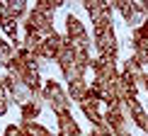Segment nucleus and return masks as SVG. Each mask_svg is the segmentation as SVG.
Listing matches in <instances>:
<instances>
[{
    "mask_svg": "<svg viewBox=\"0 0 148 136\" xmlns=\"http://www.w3.org/2000/svg\"><path fill=\"white\" fill-rule=\"evenodd\" d=\"M8 17V10H5V0H0V22Z\"/></svg>",
    "mask_w": 148,
    "mask_h": 136,
    "instance_id": "18",
    "label": "nucleus"
},
{
    "mask_svg": "<svg viewBox=\"0 0 148 136\" xmlns=\"http://www.w3.org/2000/svg\"><path fill=\"white\" fill-rule=\"evenodd\" d=\"M20 129L24 131V136H51L46 126H41L39 122H32V124H20Z\"/></svg>",
    "mask_w": 148,
    "mask_h": 136,
    "instance_id": "14",
    "label": "nucleus"
},
{
    "mask_svg": "<svg viewBox=\"0 0 148 136\" xmlns=\"http://www.w3.org/2000/svg\"><path fill=\"white\" fill-rule=\"evenodd\" d=\"M20 112H22V124H32V122H36L41 107H39V104H34V102H27V104H22V107H20Z\"/></svg>",
    "mask_w": 148,
    "mask_h": 136,
    "instance_id": "13",
    "label": "nucleus"
},
{
    "mask_svg": "<svg viewBox=\"0 0 148 136\" xmlns=\"http://www.w3.org/2000/svg\"><path fill=\"white\" fill-rule=\"evenodd\" d=\"M131 49H134V56L148 68V39H143V36L138 34V29L131 32Z\"/></svg>",
    "mask_w": 148,
    "mask_h": 136,
    "instance_id": "7",
    "label": "nucleus"
},
{
    "mask_svg": "<svg viewBox=\"0 0 148 136\" xmlns=\"http://www.w3.org/2000/svg\"><path fill=\"white\" fill-rule=\"evenodd\" d=\"M8 107H10L8 97H5V100H0V114H8Z\"/></svg>",
    "mask_w": 148,
    "mask_h": 136,
    "instance_id": "17",
    "label": "nucleus"
},
{
    "mask_svg": "<svg viewBox=\"0 0 148 136\" xmlns=\"http://www.w3.org/2000/svg\"><path fill=\"white\" fill-rule=\"evenodd\" d=\"M92 44L97 49V56H102V58H116L119 56V44H116L114 27L92 29Z\"/></svg>",
    "mask_w": 148,
    "mask_h": 136,
    "instance_id": "2",
    "label": "nucleus"
},
{
    "mask_svg": "<svg viewBox=\"0 0 148 136\" xmlns=\"http://www.w3.org/2000/svg\"><path fill=\"white\" fill-rule=\"evenodd\" d=\"M88 90H90V83H88V80H75V83H68V97H71V102L83 104L85 97H88Z\"/></svg>",
    "mask_w": 148,
    "mask_h": 136,
    "instance_id": "10",
    "label": "nucleus"
},
{
    "mask_svg": "<svg viewBox=\"0 0 148 136\" xmlns=\"http://www.w3.org/2000/svg\"><path fill=\"white\" fill-rule=\"evenodd\" d=\"M61 5H63L61 0H36L34 8H36V10H41V12H46V15H53V10L61 8Z\"/></svg>",
    "mask_w": 148,
    "mask_h": 136,
    "instance_id": "15",
    "label": "nucleus"
},
{
    "mask_svg": "<svg viewBox=\"0 0 148 136\" xmlns=\"http://www.w3.org/2000/svg\"><path fill=\"white\" fill-rule=\"evenodd\" d=\"M83 8L88 10L90 20H100V17H112L114 5L112 3H102V0H85Z\"/></svg>",
    "mask_w": 148,
    "mask_h": 136,
    "instance_id": "5",
    "label": "nucleus"
},
{
    "mask_svg": "<svg viewBox=\"0 0 148 136\" xmlns=\"http://www.w3.org/2000/svg\"><path fill=\"white\" fill-rule=\"evenodd\" d=\"M44 102L49 104L56 117L71 112V97H68V90H63V85L56 83V80H44Z\"/></svg>",
    "mask_w": 148,
    "mask_h": 136,
    "instance_id": "1",
    "label": "nucleus"
},
{
    "mask_svg": "<svg viewBox=\"0 0 148 136\" xmlns=\"http://www.w3.org/2000/svg\"><path fill=\"white\" fill-rule=\"evenodd\" d=\"M66 36H68L71 41H75V39H80V36H85L88 34V29H85V24L78 20L75 15H66Z\"/></svg>",
    "mask_w": 148,
    "mask_h": 136,
    "instance_id": "9",
    "label": "nucleus"
},
{
    "mask_svg": "<svg viewBox=\"0 0 148 136\" xmlns=\"http://www.w3.org/2000/svg\"><path fill=\"white\" fill-rule=\"evenodd\" d=\"M3 136H24V131L20 126H15V124H10V126H5V134Z\"/></svg>",
    "mask_w": 148,
    "mask_h": 136,
    "instance_id": "16",
    "label": "nucleus"
},
{
    "mask_svg": "<svg viewBox=\"0 0 148 136\" xmlns=\"http://www.w3.org/2000/svg\"><path fill=\"white\" fill-rule=\"evenodd\" d=\"M116 97H119L121 102H126L129 97H138V83L124 71H121L119 83H116Z\"/></svg>",
    "mask_w": 148,
    "mask_h": 136,
    "instance_id": "3",
    "label": "nucleus"
},
{
    "mask_svg": "<svg viewBox=\"0 0 148 136\" xmlns=\"http://www.w3.org/2000/svg\"><path fill=\"white\" fill-rule=\"evenodd\" d=\"M80 112H83V117L90 122L92 126H102L104 124V114L100 112V107H92V104L83 102V104H80Z\"/></svg>",
    "mask_w": 148,
    "mask_h": 136,
    "instance_id": "11",
    "label": "nucleus"
},
{
    "mask_svg": "<svg viewBox=\"0 0 148 136\" xmlns=\"http://www.w3.org/2000/svg\"><path fill=\"white\" fill-rule=\"evenodd\" d=\"M56 122H58V136H83V131H80V126H78V122L73 119L71 112L56 117Z\"/></svg>",
    "mask_w": 148,
    "mask_h": 136,
    "instance_id": "6",
    "label": "nucleus"
},
{
    "mask_svg": "<svg viewBox=\"0 0 148 136\" xmlns=\"http://www.w3.org/2000/svg\"><path fill=\"white\" fill-rule=\"evenodd\" d=\"M121 71L124 73H129V76H131L134 80H136V83L141 85V80L146 78V73H148V68L141 63V61L136 58V56H129L126 61H124V68H121Z\"/></svg>",
    "mask_w": 148,
    "mask_h": 136,
    "instance_id": "8",
    "label": "nucleus"
},
{
    "mask_svg": "<svg viewBox=\"0 0 148 136\" xmlns=\"http://www.w3.org/2000/svg\"><path fill=\"white\" fill-rule=\"evenodd\" d=\"M112 5H114V10L121 15V20H124L129 27L136 29V27H141V24H143V20H141L136 12H134V3H129V0H114Z\"/></svg>",
    "mask_w": 148,
    "mask_h": 136,
    "instance_id": "4",
    "label": "nucleus"
},
{
    "mask_svg": "<svg viewBox=\"0 0 148 136\" xmlns=\"http://www.w3.org/2000/svg\"><path fill=\"white\" fill-rule=\"evenodd\" d=\"M141 85H143V88H146V92H148V73H146V78L141 80Z\"/></svg>",
    "mask_w": 148,
    "mask_h": 136,
    "instance_id": "19",
    "label": "nucleus"
},
{
    "mask_svg": "<svg viewBox=\"0 0 148 136\" xmlns=\"http://www.w3.org/2000/svg\"><path fill=\"white\" fill-rule=\"evenodd\" d=\"M5 10H8V17H12V20H22L29 12L24 0H10V3H5Z\"/></svg>",
    "mask_w": 148,
    "mask_h": 136,
    "instance_id": "12",
    "label": "nucleus"
}]
</instances>
